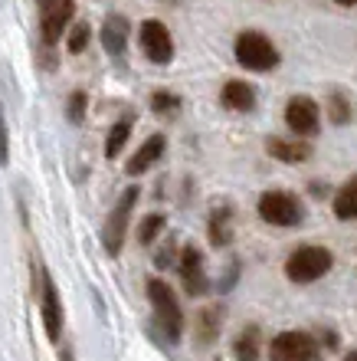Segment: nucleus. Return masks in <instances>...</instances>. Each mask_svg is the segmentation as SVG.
I'll use <instances>...</instances> for the list:
<instances>
[{
	"label": "nucleus",
	"mask_w": 357,
	"mask_h": 361,
	"mask_svg": "<svg viewBox=\"0 0 357 361\" xmlns=\"http://www.w3.org/2000/svg\"><path fill=\"white\" fill-rule=\"evenodd\" d=\"M233 56L236 63L249 73H269V69L279 66V49L265 33L259 30H243L233 43Z\"/></svg>",
	"instance_id": "1"
},
{
	"label": "nucleus",
	"mask_w": 357,
	"mask_h": 361,
	"mask_svg": "<svg viewBox=\"0 0 357 361\" xmlns=\"http://www.w3.org/2000/svg\"><path fill=\"white\" fill-rule=\"evenodd\" d=\"M144 289H148L154 319H158V325L164 329L168 342H177L180 335H184V312H180V302H177V295H174V289H170L164 279H158V276H151Z\"/></svg>",
	"instance_id": "2"
},
{
	"label": "nucleus",
	"mask_w": 357,
	"mask_h": 361,
	"mask_svg": "<svg viewBox=\"0 0 357 361\" xmlns=\"http://www.w3.org/2000/svg\"><path fill=\"white\" fill-rule=\"evenodd\" d=\"M331 267H334V253L328 247H299L292 250L289 259H285V276L292 283H315L321 276H328Z\"/></svg>",
	"instance_id": "3"
},
{
	"label": "nucleus",
	"mask_w": 357,
	"mask_h": 361,
	"mask_svg": "<svg viewBox=\"0 0 357 361\" xmlns=\"http://www.w3.org/2000/svg\"><path fill=\"white\" fill-rule=\"evenodd\" d=\"M33 293L39 295V315H43V329H46L49 342H59L63 338V299H59V289L53 283V276L37 263L33 269Z\"/></svg>",
	"instance_id": "4"
},
{
	"label": "nucleus",
	"mask_w": 357,
	"mask_h": 361,
	"mask_svg": "<svg viewBox=\"0 0 357 361\" xmlns=\"http://www.w3.org/2000/svg\"><path fill=\"white\" fill-rule=\"evenodd\" d=\"M138 188H125V194L118 197V204L112 207L108 220L102 227V247L108 257H118L125 247V237H128V224H132V214H134V204H138Z\"/></svg>",
	"instance_id": "5"
},
{
	"label": "nucleus",
	"mask_w": 357,
	"mask_h": 361,
	"mask_svg": "<svg viewBox=\"0 0 357 361\" xmlns=\"http://www.w3.org/2000/svg\"><path fill=\"white\" fill-rule=\"evenodd\" d=\"M259 217L273 227H299L305 220V207L289 190H265L259 197Z\"/></svg>",
	"instance_id": "6"
},
{
	"label": "nucleus",
	"mask_w": 357,
	"mask_h": 361,
	"mask_svg": "<svg viewBox=\"0 0 357 361\" xmlns=\"http://www.w3.org/2000/svg\"><path fill=\"white\" fill-rule=\"evenodd\" d=\"M321 345L308 332H279L269 345V361H318Z\"/></svg>",
	"instance_id": "7"
},
{
	"label": "nucleus",
	"mask_w": 357,
	"mask_h": 361,
	"mask_svg": "<svg viewBox=\"0 0 357 361\" xmlns=\"http://www.w3.org/2000/svg\"><path fill=\"white\" fill-rule=\"evenodd\" d=\"M285 125L292 128V135L299 138H315L321 128V109L315 99L308 95H292L285 102Z\"/></svg>",
	"instance_id": "8"
},
{
	"label": "nucleus",
	"mask_w": 357,
	"mask_h": 361,
	"mask_svg": "<svg viewBox=\"0 0 357 361\" xmlns=\"http://www.w3.org/2000/svg\"><path fill=\"white\" fill-rule=\"evenodd\" d=\"M138 43H142L144 56L151 63H158V66H168L174 59V37L161 20H144L142 30H138Z\"/></svg>",
	"instance_id": "9"
},
{
	"label": "nucleus",
	"mask_w": 357,
	"mask_h": 361,
	"mask_svg": "<svg viewBox=\"0 0 357 361\" xmlns=\"http://www.w3.org/2000/svg\"><path fill=\"white\" fill-rule=\"evenodd\" d=\"M75 17V0H49L46 7H39V37L46 47L59 43L63 33L69 30Z\"/></svg>",
	"instance_id": "10"
},
{
	"label": "nucleus",
	"mask_w": 357,
	"mask_h": 361,
	"mask_svg": "<svg viewBox=\"0 0 357 361\" xmlns=\"http://www.w3.org/2000/svg\"><path fill=\"white\" fill-rule=\"evenodd\" d=\"M177 269H180V279H184L187 295H207L210 279H207V269H203V253L194 243H187V247L180 250Z\"/></svg>",
	"instance_id": "11"
},
{
	"label": "nucleus",
	"mask_w": 357,
	"mask_h": 361,
	"mask_svg": "<svg viewBox=\"0 0 357 361\" xmlns=\"http://www.w3.org/2000/svg\"><path fill=\"white\" fill-rule=\"evenodd\" d=\"M265 152L273 154L275 161H282V164H305L311 161V154H315V148H311L308 138H265Z\"/></svg>",
	"instance_id": "12"
},
{
	"label": "nucleus",
	"mask_w": 357,
	"mask_h": 361,
	"mask_svg": "<svg viewBox=\"0 0 357 361\" xmlns=\"http://www.w3.org/2000/svg\"><path fill=\"white\" fill-rule=\"evenodd\" d=\"M223 332V305H203L197 315H194V338H197L200 348H210V345L220 338Z\"/></svg>",
	"instance_id": "13"
},
{
	"label": "nucleus",
	"mask_w": 357,
	"mask_h": 361,
	"mask_svg": "<svg viewBox=\"0 0 357 361\" xmlns=\"http://www.w3.org/2000/svg\"><path fill=\"white\" fill-rule=\"evenodd\" d=\"M164 148H168V138L164 135H151L148 142L138 148V152L132 154V161L125 164V171H128V178H138V174L151 171L154 164L161 161V154H164Z\"/></svg>",
	"instance_id": "14"
},
{
	"label": "nucleus",
	"mask_w": 357,
	"mask_h": 361,
	"mask_svg": "<svg viewBox=\"0 0 357 361\" xmlns=\"http://www.w3.org/2000/svg\"><path fill=\"white\" fill-rule=\"evenodd\" d=\"M102 47L108 56H122L128 47V20L122 13H108L102 23Z\"/></svg>",
	"instance_id": "15"
},
{
	"label": "nucleus",
	"mask_w": 357,
	"mask_h": 361,
	"mask_svg": "<svg viewBox=\"0 0 357 361\" xmlns=\"http://www.w3.org/2000/svg\"><path fill=\"white\" fill-rule=\"evenodd\" d=\"M220 99H223V105L230 112H249L256 105V89L249 82H243V79H230L223 86V92H220Z\"/></svg>",
	"instance_id": "16"
},
{
	"label": "nucleus",
	"mask_w": 357,
	"mask_h": 361,
	"mask_svg": "<svg viewBox=\"0 0 357 361\" xmlns=\"http://www.w3.org/2000/svg\"><path fill=\"white\" fill-rule=\"evenodd\" d=\"M233 240V207L230 204H220L210 214V243L213 247H226Z\"/></svg>",
	"instance_id": "17"
},
{
	"label": "nucleus",
	"mask_w": 357,
	"mask_h": 361,
	"mask_svg": "<svg viewBox=\"0 0 357 361\" xmlns=\"http://www.w3.org/2000/svg\"><path fill=\"white\" fill-rule=\"evenodd\" d=\"M334 217L338 220H357V178L344 180L334 194Z\"/></svg>",
	"instance_id": "18"
},
{
	"label": "nucleus",
	"mask_w": 357,
	"mask_h": 361,
	"mask_svg": "<svg viewBox=\"0 0 357 361\" xmlns=\"http://www.w3.org/2000/svg\"><path fill=\"white\" fill-rule=\"evenodd\" d=\"M259 329L256 325H249V329H243V332L236 335L233 342V358L236 361H256L259 358Z\"/></svg>",
	"instance_id": "19"
},
{
	"label": "nucleus",
	"mask_w": 357,
	"mask_h": 361,
	"mask_svg": "<svg viewBox=\"0 0 357 361\" xmlns=\"http://www.w3.org/2000/svg\"><path fill=\"white\" fill-rule=\"evenodd\" d=\"M325 109H328V118H331L334 125H348L351 118H354V105H351V95L338 92V89L328 95Z\"/></svg>",
	"instance_id": "20"
},
{
	"label": "nucleus",
	"mask_w": 357,
	"mask_h": 361,
	"mask_svg": "<svg viewBox=\"0 0 357 361\" xmlns=\"http://www.w3.org/2000/svg\"><path fill=\"white\" fill-rule=\"evenodd\" d=\"M128 135H132V118H122V122H115L105 135V158H115V154L122 152L125 145H128Z\"/></svg>",
	"instance_id": "21"
},
{
	"label": "nucleus",
	"mask_w": 357,
	"mask_h": 361,
	"mask_svg": "<svg viewBox=\"0 0 357 361\" xmlns=\"http://www.w3.org/2000/svg\"><path fill=\"white\" fill-rule=\"evenodd\" d=\"M164 227H168V217H164V214H148V217H142V224H138V243L151 247V243L161 237Z\"/></svg>",
	"instance_id": "22"
},
{
	"label": "nucleus",
	"mask_w": 357,
	"mask_h": 361,
	"mask_svg": "<svg viewBox=\"0 0 357 361\" xmlns=\"http://www.w3.org/2000/svg\"><path fill=\"white\" fill-rule=\"evenodd\" d=\"M89 39H92V27H89V23H73V27L66 30V53H73V56L85 53Z\"/></svg>",
	"instance_id": "23"
},
{
	"label": "nucleus",
	"mask_w": 357,
	"mask_h": 361,
	"mask_svg": "<svg viewBox=\"0 0 357 361\" xmlns=\"http://www.w3.org/2000/svg\"><path fill=\"white\" fill-rule=\"evenodd\" d=\"M151 112H154V115H168V118H174V115L180 112V95L168 92V89H158V92L151 95Z\"/></svg>",
	"instance_id": "24"
},
{
	"label": "nucleus",
	"mask_w": 357,
	"mask_h": 361,
	"mask_svg": "<svg viewBox=\"0 0 357 361\" xmlns=\"http://www.w3.org/2000/svg\"><path fill=\"white\" fill-rule=\"evenodd\" d=\"M85 109H89V95L82 92V89H75L73 95H69V102H66V115H69V122H82L85 118Z\"/></svg>",
	"instance_id": "25"
},
{
	"label": "nucleus",
	"mask_w": 357,
	"mask_h": 361,
	"mask_svg": "<svg viewBox=\"0 0 357 361\" xmlns=\"http://www.w3.org/2000/svg\"><path fill=\"white\" fill-rule=\"evenodd\" d=\"M0 164L4 168L10 164V132H7V122H4V105H0Z\"/></svg>",
	"instance_id": "26"
},
{
	"label": "nucleus",
	"mask_w": 357,
	"mask_h": 361,
	"mask_svg": "<svg viewBox=\"0 0 357 361\" xmlns=\"http://www.w3.org/2000/svg\"><path fill=\"white\" fill-rule=\"evenodd\" d=\"M334 4H341V7H354L357 0H334Z\"/></svg>",
	"instance_id": "27"
},
{
	"label": "nucleus",
	"mask_w": 357,
	"mask_h": 361,
	"mask_svg": "<svg viewBox=\"0 0 357 361\" xmlns=\"http://www.w3.org/2000/svg\"><path fill=\"white\" fill-rule=\"evenodd\" d=\"M344 361H357V352H351V355H348V358H344Z\"/></svg>",
	"instance_id": "28"
},
{
	"label": "nucleus",
	"mask_w": 357,
	"mask_h": 361,
	"mask_svg": "<svg viewBox=\"0 0 357 361\" xmlns=\"http://www.w3.org/2000/svg\"><path fill=\"white\" fill-rule=\"evenodd\" d=\"M37 4H39V7H46V4H49V0H37Z\"/></svg>",
	"instance_id": "29"
}]
</instances>
